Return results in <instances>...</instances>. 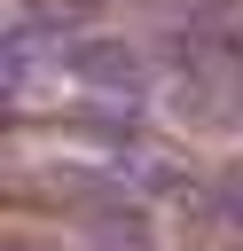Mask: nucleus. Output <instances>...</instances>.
Segmentation results:
<instances>
[{
    "mask_svg": "<svg viewBox=\"0 0 243 251\" xmlns=\"http://www.w3.org/2000/svg\"><path fill=\"white\" fill-rule=\"evenodd\" d=\"M63 78L86 86L94 102H141L149 94V55L133 39H118V31H78L63 47Z\"/></svg>",
    "mask_w": 243,
    "mask_h": 251,
    "instance_id": "1",
    "label": "nucleus"
},
{
    "mask_svg": "<svg viewBox=\"0 0 243 251\" xmlns=\"http://www.w3.org/2000/svg\"><path fill=\"white\" fill-rule=\"evenodd\" d=\"M165 102H172V118H196V133H227L243 118V94H227L212 71H180Z\"/></svg>",
    "mask_w": 243,
    "mask_h": 251,
    "instance_id": "2",
    "label": "nucleus"
},
{
    "mask_svg": "<svg viewBox=\"0 0 243 251\" xmlns=\"http://www.w3.org/2000/svg\"><path fill=\"white\" fill-rule=\"evenodd\" d=\"M212 220H219L227 235H243V165H227V173L212 180Z\"/></svg>",
    "mask_w": 243,
    "mask_h": 251,
    "instance_id": "3",
    "label": "nucleus"
},
{
    "mask_svg": "<svg viewBox=\"0 0 243 251\" xmlns=\"http://www.w3.org/2000/svg\"><path fill=\"white\" fill-rule=\"evenodd\" d=\"M219 251H243V235H227V243H219Z\"/></svg>",
    "mask_w": 243,
    "mask_h": 251,
    "instance_id": "4",
    "label": "nucleus"
}]
</instances>
